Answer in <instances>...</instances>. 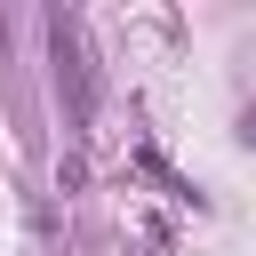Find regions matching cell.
I'll list each match as a JSON object with an SVG mask.
<instances>
[{"instance_id": "obj_1", "label": "cell", "mask_w": 256, "mask_h": 256, "mask_svg": "<svg viewBox=\"0 0 256 256\" xmlns=\"http://www.w3.org/2000/svg\"><path fill=\"white\" fill-rule=\"evenodd\" d=\"M48 48H56V88H64L72 136H88V120H96V64H88V48H80V24H72V16H48Z\"/></svg>"}]
</instances>
